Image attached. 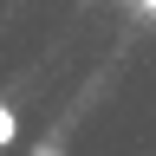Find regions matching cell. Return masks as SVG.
Listing matches in <instances>:
<instances>
[{
    "instance_id": "3",
    "label": "cell",
    "mask_w": 156,
    "mask_h": 156,
    "mask_svg": "<svg viewBox=\"0 0 156 156\" xmlns=\"http://www.w3.org/2000/svg\"><path fill=\"white\" fill-rule=\"evenodd\" d=\"M150 7H156V0H150Z\"/></svg>"
},
{
    "instance_id": "1",
    "label": "cell",
    "mask_w": 156,
    "mask_h": 156,
    "mask_svg": "<svg viewBox=\"0 0 156 156\" xmlns=\"http://www.w3.org/2000/svg\"><path fill=\"white\" fill-rule=\"evenodd\" d=\"M13 143V111H7V98H0V150Z\"/></svg>"
},
{
    "instance_id": "2",
    "label": "cell",
    "mask_w": 156,
    "mask_h": 156,
    "mask_svg": "<svg viewBox=\"0 0 156 156\" xmlns=\"http://www.w3.org/2000/svg\"><path fill=\"white\" fill-rule=\"evenodd\" d=\"M46 156H58V150H46Z\"/></svg>"
}]
</instances>
